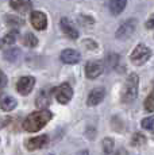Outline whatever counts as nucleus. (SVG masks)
I'll list each match as a JSON object with an SVG mask.
<instances>
[{
	"mask_svg": "<svg viewBox=\"0 0 154 155\" xmlns=\"http://www.w3.org/2000/svg\"><path fill=\"white\" fill-rule=\"evenodd\" d=\"M15 107H16V100L14 99V97L7 96L0 101V108L5 112H10V111H12V109H15Z\"/></svg>",
	"mask_w": 154,
	"mask_h": 155,
	"instance_id": "16",
	"label": "nucleus"
},
{
	"mask_svg": "<svg viewBox=\"0 0 154 155\" xmlns=\"http://www.w3.org/2000/svg\"><path fill=\"white\" fill-rule=\"evenodd\" d=\"M153 23H154V19H153V18H150V20L146 23V27L149 28V30H152L153 28Z\"/></svg>",
	"mask_w": 154,
	"mask_h": 155,
	"instance_id": "28",
	"label": "nucleus"
},
{
	"mask_svg": "<svg viewBox=\"0 0 154 155\" xmlns=\"http://www.w3.org/2000/svg\"><path fill=\"white\" fill-rule=\"evenodd\" d=\"M137 19H127L124 23H122V26H120L119 28H118L116 34H115V37L118 38V39H127V38H130L132 34H134L135 28H137Z\"/></svg>",
	"mask_w": 154,
	"mask_h": 155,
	"instance_id": "4",
	"label": "nucleus"
},
{
	"mask_svg": "<svg viewBox=\"0 0 154 155\" xmlns=\"http://www.w3.org/2000/svg\"><path fill=\"white\" fill-rule=\"evenodd\" d=\"M105 96V89L103 86H97V88H93L92 91L89 92L87 99V104L89 107H96L97 104H100L103 101Z\"/></svg>",
	"mask_w": 154,
	"mask_h": 155,
	"instance_id": "8",
	"label": "nucleus"
},
{
	"mask_svg": "<svg viewBox=\"0 0 154 155\" xmlns=\"http://www.w3.org/2000/svg\"><path fill=\"white\" fill-rule=\"evenodd\" d=\"M142 127L145 128V130H149V131H153V126H154V117L153 116H149V117L143 119V120L141 121Z\"/></svg>",
	"mask_w": 154,
	"mask_h": 155,
	"instance_id": "23",
	"label": "nucleus"
},
{
	"mask_svg": "<svg viewBox=\"0 0 154 155\" xmlns=\"http://www.w3.org/2000/svg\"><path fill=\"white\" fill-rule=\"evenodd\" d=\"M138 82L139 78L135 73H131L129 77H127L126 82H124L123 91H122V96H120V100L124 104H129L131 101H134L138 96Z\"/></svg>",
	"mask_w": 154,
	"mask_h": 155,
	"instance_id": "2",
	"label": "nucleus"
},
{
	"mask_svg": "<svg viewBox=\"0 0 154 155\" xmlns=\"http://www.w3.org/2000/svg\"><path fill=\"white\" fill-rule=\"evenodd\" d=\"M16 37H18V31H11L5 35L4 38L2 39V42L4 45H14L16 41Z\"/></svg>",
	"mask_w": 154,
	"mask_h": 155,
	"instance_id": "20",
	"label": "nucleus"
},
{
	"mask_svg": "<svg viewBox=\"0 0 154 155\" xmlns=\"http://www.w3.org/2000/svg\"><path fill=\"white\" fill-rule=\"evenodd\" d=\"M119 62V55L118 54H109L107 57V65L109 68H115Z\"/></svg>",
	"mask_w": 154,
	"mask_h": 155,
	"instance_id": "24",
	"label": "nucleus"
},
{
	"mask_svg": "<svg viewBox=\"0 0 154 155\" xmlns=\"http://www.w3.org/2000/svg\"><path fill=\"white\" fill-rule=\"evenodd\" d=\"M127 0H109V11H111L112 15H119L122 14L126 8Z\"/></svg>",
	"mask_w": 154,
	"mask_h": 155,
	"instance_id": "14",
	"label": "nucleus"
},
{
	"mask_svg": "<svg viewBox=\"0 0 154 155\" xmlns=\"http://www.w3.org/2000/svg\"><path fill=\"white\" fill-rule=\"evenodd\" d=\"M73 97V89L68 82H64L55 89V99L60 104H68Z\"/></svg>",
	"mask_w": 154,
	"mask_h": 155,
	"instance_id": "5",
	"label": "nucleus"
},
{
	"mask_svg": "<svg viewBox=\"0 0 154 155\" xmlns=\"http://www.w3.org/2000/svg\"><path fill=\"white\" fill-rule=\"evenodd\" d=\"M150 57H152V50L147 46H145V45H138V46L132 50L131 55H130V59H131V62L134 65L141 66V65L146 64V62L149 61Z\"/></svg>",
	"mask_w": 154,
	"mask_h": 155,
	"instance_id": "3",
	"label": "nucleus"
},
{
	"mask_svg": "<svg viewBox=\"0 0 154 155\" xmlns=\"http://www.w3.org/2000/svg\"><path fill=\"white\" fill-rule=\"evenodd\" d=\"M80 59H81V55L77 50H73V49H66L61 53V61L64 64H68V65H75V64H79Z\"/></svg>",
	"mask_w": 154,
	"mask_h": 155,
	"instance_id": "11",
	"label": "nucleus"
},
{
	"mask_svg": "<svg viewBox=\"0 0 154 155\" xmlns=\"http://www.w3.org/2000/svg\"><path fill=\"white\" fill-rule=\"evenodd\" d=\"M34 85H35V78L34 77L25 76V77H22V78H19V81H18L16 91H18V93L23 94V96H27V94L32 91Z\"/></svg>",
	"mask_w": 154,
	"mask_h": 155,
	"instance_id": "7",
	"label": "nucleus"
},
{
	"mask_svg": "<svg viewBox=\"0 0 154 155\" xmlns=\"http://www.w3.org/2000/svg\"><path fill=\"white\" fill-rule=\"evenodd\" d=\"M146 143V138H145V135H142V134H134L132 135V138H131V144L134 146V147H139V146H142V144H145Z\"/></svg>",
	"mask_w": 154,
	"mask_h": 155,
	"instance_id": "18",
	"label": "nucleus"
},
{
	"mask_svg": "<svg viewBox=\"0 0 154 155\" xmlns=\"http://www.w3.org/2000/svg\"><path fill=\"white\" fill-rule=\"evenodd\" d=\"M5 85H7V76H5L4 71L0 70V91H2V89H4Z\"/></svg>",
	"mask_w": 154,
	"mask_h": 155,
	"instance_id": "26",
	"label": "nucleus"
},
{
	"mask_svg": "<svg viewBox=\"0 0 154 155\" xmlns=\"http://www.w3.org/2000/svg\"><path fill=\"white\" fill-rule=\"evenodd\" d=\"M50 104V96L46 91H41L38 97L35 99V105L39 109H46V107H49Z\"/></svg>",
	"mask_w": 154,
	"mask_h": 155,
	"instance_id": "15",
	"label": "nucleus"
},
{
	"mask_svg": "<svg viewBox=\"0 0 154 155\" xmlns=\"http://www.w3.org/2000/svg\"><path fill=\"white\" fill-rule=\"evenodd\" d=\"M61 30L65 35H68V38L70 39H77L79 38V31L75 28V26L70 23V20H68L66 18H62L61 19Z\"/></svg>",
	"mask_w": 154,
	"mask_h": 155,
	"instance_id": "12",
	"label": "nucleus"
},
{
	"mask_svg": "<svg viewBox=\"0 0 154 155\" xmlns=\"http://www.w3.org/2000/svg\"><path fill=\"white\" fill-rule=\"evenodd\" d=\"M53 113L47 109H39L37 112H32L23 121V128L27 132H37L42 130L43 127L52 120Z\"/></svg>",
	"mask_w": 154,
	"mask_h": 155,
	"instance_id": "1",
	"label": "nucleus"
},
{
	"mask_svg": "<svg viewBox=\"0 0 154 155\" xmlns=\"http://www.w3.org/2000/svg\"><path fill=\"white\" fill-rule=\"evenodd\" d=\"M5 20H7V23L8 25H11V26H14V25L22 26L23 25V20L19 19V18H16V16H10V15H8V16L5 18Z\"/></svg>",
	"mask_w": 154,
	"mask_h": 155,
	"instance_id": "25",
	"label": "nucleus"
},
{
	"mask_svg": "<svg viewBox=\"0 0 154 155\" xmlns=\"http://www.w3.org/2000/svg\"><path fill=\"white\" fill-rule=\"evenodd\" d=\"M23 45L27 47H35L38 45V39L35 35H32L31 32H27V34L23 37Z\"/></svg>",
	"mask_w": 154,
	"mask_h": 155,
	"instance_id": "17",
	"label": "nucleus"
},
{
	"mask_svg": "<svg viewBox=\"0 0 154 155\" xmlns=\"http://www.w3.org/2000/svg\"><path fill=\"white\" fill-rule=\"evenodd\" d=\"M30 22L35 30L42 31L47 26V18H46V15L43 12H41V11H32L30 15Z\"/></svg>",
	"mask_w": 154,
	"mask_h": 155,
	"instance_id": "9",
	"label": "nucleus"
},
{
	"mask_svg": "<svg viewBox=\"0 0 154 155\" xmlns=\"http://www.w3.org/2000/svg\"><path fill=\"white\" fill-rule=\"evenodd\" d=\"M20 54V51H19V49H10L8 51H5V58L8 59V61H11V62H14L15 59L19 57Z\"/></svg>",
	"mask_w": 154,
	"mask_h": 155,
	"instance_id": "21",
	"label": "nucleus"
},
{
	"mask_svg": "<svg viewBox=\"0 0 154 155\" xmlns=\"http://www.w3.org/2000/svg\"><path fill=\"white\" fill-rule=\"evenodd\" d=\"M145 108H146L147 112H153L154 111V93H152L147 96L146 101H145Z\"/></svg>",
	"mask_w": 154,
	"mask_h": 155,
	"instance_id": "22",
	"label": "nucleus"
},
{
	"mask_svg": "<svg viewBox=\"0 0 154 155\" xmlns=\"http://www.w3.org/2000/svg\"><path fill=\"white\" fill-rule=\"evenodd\" d=\"M47 143H49V136L41 135V136H35V138L28 139L26 142V147H27L28 151H35V150H39V148H43Z\"/></svg>",
	"mask_w": 154,
	"mask_h": 155,
	"instance_id": "10",
	"label": "nucleus"
},
{
	"mask_svg": "<svg viewBox=\"0 0 154 155\" xmlns=\"http://www.w3.org/2000/svg\"><path fill=\"white\" fill-rule=\"evenodd\" d=\"M84 45L88 47V49H89V47H91V49H92V50H96V47H97V45L95 43L92 39H85V41H84Z\"/></svg>",
	"mask_w": 154,
	"mask_h": 155,
	"instance_id": "27",
	"label": "nucleus"
},
{
	"mask_svg": "<svg viewBox=\"0 0 154 155\" xmlns=\"http://www.w3.org/2000/svg\"><path fill=\"white\" fill-rule=\"evenodd\" d=\"M104 71V65L100 61H89L85 65V76L89 80H95Z\"/></svg>",
	"mask_w": 154,
	"mask_h": 155,
	"instance_id": "6",
	"label": "nucleus"
},
{
	"mask_svg": "<svg viewBox=\"0 0 154 155\" xmlns=\"http://www.w3.org/2000/svg\"><path fill=\"white\" fill-rule=\"evenodd\" d=\"M10 5H11V8H14L18 12L25 14L31 10L32 4L30 0H10Z\"/></svg>",
	"mask_w": 154,
	"mask_h": 155,
	"instance_id": "13",
	"label": "nucleus"
},
{
	"mask_svg": "<svg viewBox=\"0 0 154 155\" xmlns=\"http://www.w3.org/2000/svg\"><path fill=\"white\" fill-rule=\"evenodd\" d=\"M115 142L112 138H104L103 139V150H104L105 154H111L112 150H114Z\"/></svg>",
	"mask_w": 154,
	"mask_h": 155,
	"instance_id": "19",
	"label": "nucleus"
}]
</instances>
